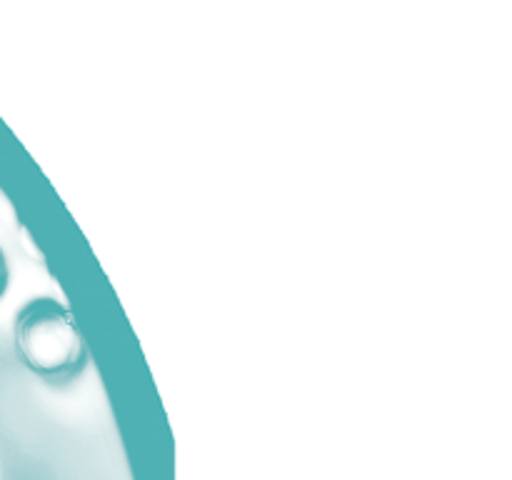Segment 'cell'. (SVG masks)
<instances>
[{"label":"cell","instance_id":"7a4b0ae2","mask_svg":"<svg viewBox=\"0 0 512 480\" xmlns=\"http://www.w3.org/2000/svg\"><path fill=\"white\" fill-rule=\"evenodd\" d=\"M8 280H10L8 260H5L3 250H0V298H3V293H5V290H8Z\"/></svg>","mask_w":512,"mask_h":480},{"label":"cell","instance_id":"6da1fadb","mask_svg":"<svg viewBox=\"0 0 512 480\" xmlns=\"http://www.w3.org/2000/svg\"><path fill=\"white\" fill-rule=\"evenodd\" d=\"M13 345L20 363L48 385L73 383L88 368V345L78 320L50 295L30 298L18 310Z\"/></svg>","mask_w":512,"mask_h":480}]
</instances>
